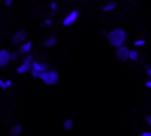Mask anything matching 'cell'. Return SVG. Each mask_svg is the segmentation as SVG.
<instances>
[{
    "mask_svg": "<svg viewBox=\"0 0 151 136\" xmlns=\"http://www.w3.org/2000/svg\"><path fill=\"white\" fill-rule=\"evenodd\" d=\"M107 40H109V43L112 47L118 48V47H120V45H123L126 43V40H127V34H126V31L122 28H115L109 32Z\"/></svg>",
    "mask_w": 151,
    "mask_h": 136,
    "instance_id": "cell-1",
    "label": "cell"
},
{
    "mask_svg": "<svg viewBox=\"0 0 151 136\" xmlns=\"http://www.w3.org/2000/svg\"><path fill=\"white\" fill-rule=\"evenodd\" d=\"M37 77L47 85H55L59 82V74H58V71H54V69H47L44 72H39Z\"/></svg>",
    "mask_w": 151,
    "mask_h": 136,
    "instance_id": "cell-2",
    "label": "cell"
},
{
    "mask_svg": "<svg viewBox=\"0 0 151 136\" xmlns=\"http://www.w3.org/2000/svg\"><path fill=\"white\" fill-rule=\"evenodd\" d=\"M128 54H130V49H128L126 45H120V47L116 48V51H115V56H116V59L120 60V62L128 60Z\"/></svg>",
    "mask_w": 151,
    "mask_h": 136,
    "instance_id": "cell-3",
    "label": "cell"
},
{
    "mask_svg": "<svg viewBox=\"0 0 151 136\" xmlns=\"http://www.w3.org/2000/svg\"><path fill=\"white\" fill-rule=\"evenodd\" d=\"M78 17H79V11H76V9H75V11H71L66 17H64V20H63V26L64 27L72 26V24L78 20Z\"/></svg>",
    "mask_w": 151,
    "mask_h": 136,
    "instance_id": "cell-4",
    "label": "cell"
},
{
    "mask_svg": "<svg viewBox=\"0 0 151 136\" xmlns=\"http://www.w3.org/2000/svg\"><path fill=\"white\" fill-rule=\"evenodd\" d=\"M27 40V34L24 29H20V31H17L16 34L12 36V44L17 45V44H23L24 42Z\"/></svg>",
    "mask_w": 151,
    "mask_h": 136,
    "instance_id": "cell-5",
    "label": "cell"
},
{
    "mask_svg": "<svg viewBox=\"0 0 151 136\" xmlns=\"http://www.w3.org/2000/svg\"><path fill=\"white\" fill-rule=\"evenodd\" d=\"M11 62V52L8 49H0V67H7Z\"/></svg>",
    "mask_w": 151,
    "mask_h": 136,
    "instance_id": "cell-6",
    "label": "cell"
},
{
    "mask_svg": "<svg viewBox=\"0 0 151 136\" xmlns=\"http://www.w3.org/2000/svg\"><path fill=\"white\" fill-rule=\"evenodd\" d=\"M32 71H36V72H44L47 69H50V64L48 63H44V62H32Z\"/></svg>",
    "mask_w": 151,
    "mask_h": 136,
    "instance_id": "cell-7",
    "label": "cell"
},
{
    "mask_svg": "<svg viewBox=\"0 0 151 136\" xmlns=\"http://www.w3.org/2000/svg\"><path fill=\"white\" fill-rule=\"evenodd\" d=\"M31 69H32V65H31V63H22V64L17 67V69H16V72L17 74H27V72H31Z\"/></svg>",
    "mask_w": 151,
    "mask_h": 136,
    "instance_id": "cell-8",
    "label": "cell"
},
{
    "mask_svg": "<svg viewBox=\"0 0 151 136\" xmlns=\"http://www.w3.org/2000/svg\"><path fill=\"white\" fill-rule=\"evenodd\" d=\"M31 48H32V43L31 42H24L23 44L20 45V48H19V54H29V51H31Z\"/></svg>",
    "mask_w": 151,
    "mask_h": 136,
    "instance_id": "cell-9",
    "label": "cell"
},
{
    "mask_svg": "<svg viewBox=\"0 0 151 136\" xmlns=\"http://www.w3.org/2000/svg\"><path fill=\"white\" fill-rule=\"evenodd\" d=\"M22 131H23V127L19 125V124H16V125H14V127L9 130V135L11 136H17V135L22 133Z\"/></svg>",
    "mask_w": 151,
    "mask_h": 136,
    "instance_id": "cell-10",
    "label": "cell"
},
{
    "mask_svg": "<svg viewBox=\"0 0 151 136\" xmlns=\"http://www.w3.org/2000/svg\"><path fill=\"white\" fill-rule=\"evenodd\" d=\"M115 7H116V3H115V1H110V3H107L104 7H103L102 11L103 12H110V11H112V9H115Z\"/></svg>",
    "mask_w": 151,
    "mask_h": 136,
    "instance_id": "cell-11",
    "label": "cell"
},
{
    "mask_svg": "<svg viewBox=\"0 0 151 136\" xmlns=\"http://www.w3.org/2000/svg\"><path fill=\"white\" fill-rule=\"evenodd\" d=\"M56 42L58 40L55 36H50L47 40H44V45H46V47H54V45L56 44Z\"/></svg>",
    "mask_w": 151,
    "mask_h": 136,
    "instance_id": "cell-12",
    "label": "cell"
},
{
    "mask_svg": "<svg viewBox=\"0 0 151 136\" xmlns=\"http://www.w3.org/2000/svg\"><path fill=\"white\" fill-rule=\"evenodd\" d=\"M63 127H64V130H66V131H71L72 128H74V122H72V119L64 120V123H63Z\"/></svg>",
    "mask_w": 151,
    "mask_h": 136,
    "instance_id": "cell-13",
    "label": "cell"
},
{
    "mask_svg": "<svg viewBox=\"0 0 151 136\" xmlns=\"http://www.w3.org/2000/svg\"><path fill=\"white\" fill-rule=\"evenodd\" d=\"M128 59L132 60V62H137V60L139 59V54H138L137 51H130V54H128Z\"/></svg>",
    "mask_w": 151,
    "mask_h": 136,
    "instance_id": "cell-14",
    "label": "cell"
},
{
    "mask_svg": "<svg viewBox=\"0 0 151 136\" xmlns=\"http://www.w3.org/2000/svg\"><path fill=\"white\" fill-rule=\"evenodd\" d=\"M12 85V82L11 80H7V82H4V80L0 79V87L3 88V89H7V88H9Z\"/></svg>",
    "mask_w": 151,
    "mask_h": 136,
    "instance_id": "cell-15",
    "label": "cell"
},
{
    "mask_svg": "<svg viewBox=\"0 0 151 136\" xmlns=\"http://www.w3.org/2000/svg\"><path fill=\"white\" fill-rule=\"evenodd\" d=\"M145 44H146V42L143 39H138V40H135V42H134L135 47H142V45H145Z\"/></svg>",
    "mask_w": 151,
    "mask_h": 136,
    "instance_id": "cell-16",
    "label": "cell"
},
{
    "mask_svg": "<svg viewBox=\"0 0 151 136\" xmlns=\"http://www.w3.org/2000/svg\"><path fill=\"white\" fill-rule=\"evenodd\" d=\"M19 52H16V51H15V52H11V60H12V62H15V60H17V59H19Z\"/></svg>",
    "mask_w": 151,
    "mask_h": 136,
    "instance_id": "cell-17",
    "label": "cell"
},
{
    "mask_svg": "<svg viewBox=\"0 0 151 136\" xmlns=\"http://www.w3.org/2000/svg\"><path fill=\"white\" fill-rule=\"evenodd\" d=\"M56 3H55V1H52L51 3V15H54L55 14V9H56Z\"/></svg>",
    "mask_w": 151,
    "mask_h": 136,
    "instance_id": "cell-18",
    "label": "cell"
},
{
    "mask_svg": "<svg viewBox=\"0 0 151 136\" xmlns=\"http://www.w3.org/2000/svg\"><path fill=\"white\" fill-rule=\"evenodd\" d=\"M15 0H6V1H4V3H6V6H12V3H14Z\"/></svg>",
    "mask_w": 151,
    "mask_h": 136,
    "instance_id": "cell-19",
    "label": "cell"
},
{
    "mask_svg": "<svg viewBox=\"0 0 151 136\" xmlns=\"http://www.w3.org/2000/svg\"><path fill=\"white\" fill-rule=\"evenodd\" d=\"M44 24H46V26H51V24H52V20L51 19H47L46 21H44Z\"/></svg>",
    "mask_w": 151,
    "mask_h": 136,
    "instance_id": "cell-20",
    "label": "cell"
},
{
    "mask_svg": "<svg viewBox=\"0 0 151 136\" xmlns=\"http://www.w3.org/2000/svg\"><path fill=\"white\" fill-rule=\"evenodd\" d=\"M139 136H151V132H143V133H140Z\"/></svg>",
    "mask_w": 151,
    "mask_h": 136,
    "instance_id": "cell-21",
    "label": "cell"
},
{
    "mask_svg": "<svg viewBox=\"0 0 151 136\" xmlns=\"http://www.w3.org/2000/svg\"><path fill=\"white\" fill-rule=\"evenodd\" d=\"M146 122H147L148 124L151 125V115H150V116H147V117H146Z\"/></svg>",
    "mask_w": 151,
    "mask_h": 136,
    "instance_id": "cell-22",
    "label": "cell"
},
{
    "mask_svg": "<svg viewBox=\"0 0 151 136\" xmlns=\"http://www.w3.org/2000/svg\"><path fill=\"white\" fill-rule=\"evenodd\" d=\"M146 87H147V88H151V80H148V82H146Z\"/></svg>",
    "mask_w": 151,
    "mask_h": 136,
    "instance_id": "cell-23",
    "label": "cell"
},
{
    "mask_svg": "<svg viewBox=\"0 0 151 136\" xmlns=\"http://www.w3.org/2000/svg\"><path fill=\"white\" fill-rule=\"evenodd\" d=\"M147 75H148V76H150V77H151V68H150V67H148V68H147Z\"/></svg>",
    "mask_w": 151,
    "mask_h": 136,
    "instance_id": "cell-24",
    "label": "cell"
}]
</instances>
